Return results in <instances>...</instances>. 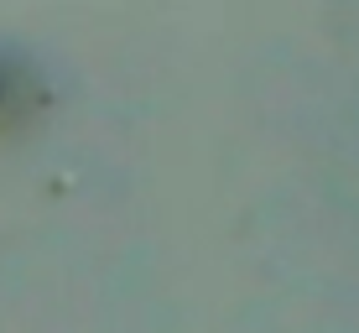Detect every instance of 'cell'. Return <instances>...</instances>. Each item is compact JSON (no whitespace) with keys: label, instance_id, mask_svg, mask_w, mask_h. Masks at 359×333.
I'll return each mask as SVG.
<instances>
[{"label":"cell","instance_id":"obj_1","mask_svg":"<svg viewBox=\"0 0 359 333\" xmlns=\"http://www.w3.org/2000/svg\"><path fill=\"white\" fill-rule=\"evenodd\" d=\"M47 104V79L36 57L16 42H0V141L27 135Z\"/></svg>","mask_w":359,"mask_h":333}]
</instances>
